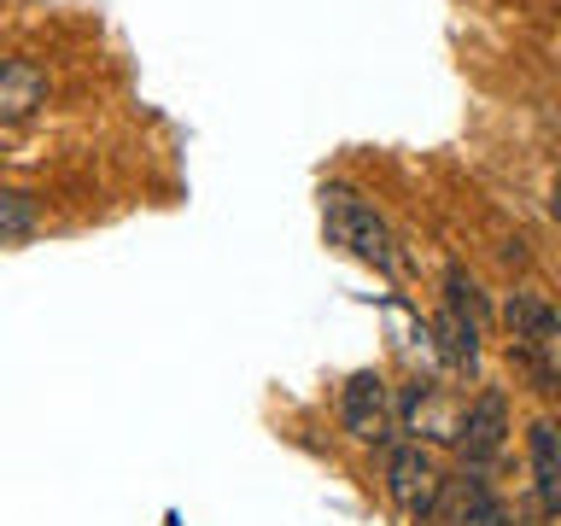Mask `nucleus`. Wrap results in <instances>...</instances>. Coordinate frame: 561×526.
<instances>
[{
	"instance_id": "obj_4",
	"label": "nucleus",
	"mask_w": 561,
	"mask_h": 526,
	"mask_svg": "<svg viewBox=\"0 0 561 526\" xmlns=\"http://www.w3.org/2000/svg\"><path fill=\"white\" fill-rule=\"evenodd\" d=\"M503 433H508L503 392H480V398H473V410H468V421H462V433H456V445H462L468 462H491V456L503 450Z\"/></svg>"
},
{
	"instance_id": "obj_3",
	"label": "nucleus",
	"mask_w": 561,
	"mask_h": 526,
	"mask_svg": "<svg viewBox=\"0 0 561 526\" xmlns=\"http://www.w3.org/2000/svg\"><path fill=\"white\" fill-rule=\"evenodd\" d=\"M386 491H392L398 508L427 515V503L438 498V468H433V456L421 450V445H398L392 462H386Z\"/></svg>"
},
{
	"instance_id": "obj_8",
	"label": "nucleus",
	"mask_w": 561,
	"mask_h": 526,
	"mask_svg": "<svg viewBox=\"0 0 561 526\" xmlns=\"http://www.w3.org/2000/svg\"><path fill=\"white\" fill-rule=\"evenodd\" d=\"M438 333H445V351H450L456 363H473V357H480V322H473V316H462V310L445 305V316H438Z\"/></svg>"
},
{
	"instance_id": "obj_2",
	"label": "nucleus",
	"mask_w": 561,
	"mask_h": 526,
	"mask_svg": "<svg viewBox=\"0 0 561 526\" xmlns=\"http://www.w3.org/2000/svg\"><path fill=\"white\" fill-rule=\"evenodd\" d=\"M340 421L351 438H363V445H380L386 433H392V392H386L380 375H351L345 392H340Z\"/></svg>"
},
{
	"instance_id": "obj_10",
	"label": "nucleus",
	"mask_w": 561,
	"mask_h": 526,
	"mask_svg": "<svg viewBox=\"0 0 561 526\" xmlns=\"http://www.w3.org/2000/svg\"><path fill=\"white\" fill-rule=\"evenodd\" d=\"M445 305L480 322V287H473V275H468V270H445Z\"/></svg>"
},
{
	"instance_id": "obj_9",
	"label": "nucleus",
	"mask_w": 561,
	"mask_h": 526,
	"mask_svg": "<svg viewBox=\"0 0 561 526\" xmlns=\"http://www.w3.org/2000/svg\"><path fill=\"white\" fill-rule=\"evenodd\" d=\"M35 228V199L18 187H0V240H18Z\"/></svg>"
},
{
	"instance_id": "obj_11",
	"label": "nucleus",
	"mask_w": 561,
	"mask_h": 526,
	"mask_svg": "<svg viewBox=\"0 0 561 526\" xmlns=\"http://www.w3.org/2000/svg\"><path fill=\"white\" fill-rule=\"evenodd\" d=\"M473 526H508V521L497 515V503H491V498H480V515H473Z\"/></svg>"
},
{
	"instance_id": "obj_5",
	"label": "nucleus",
	"mask_w": 561,
	"mask_h": 526,
	"mask_svg": "<svg viewBox=\"0 0 561 526\" xmlns=\"http://www.w3.org/2000/svg\"><path fill=\"white\" fill-rule=\"evenodd\" d=\"M47 105V77L30 59H0V123H24Z\"/></svg>"
},
{
	"instance_id": "obj_7",
	"label": "nucleus",
	"mask_w": 561,
	"mask_h": 526,
	"mask_svg": "<svg viewBox=\"0 0 561 526\" xmlns=\"http://www.w3.org/2000/svg\"><path fill=\"white\" fill-rule=\"evenodd\" d=\"M533 473H538L543 515H561V427L556 421H538L533 427Z\"/></svg>"
},
{
	"instance_id": "obj_12",
	"label": "nucleus",
	"mask_w": 561,
	"mask_h": 526,
	"mask_svg": "<svg viewBox=\"0 0 561 526\" xmlns=\"http://www.w3.org/2000/svg\"><path fill=\"white\" fill-rule=\"evenodd\" d=\"M556 217H561V193H556Z\"/></svg>"
},
{
	"instance_id": "obj_1",
	"label": "nucleus",
	"mask_w": 561,
	"mask_h": 526,
	"mask_svg": "<svg viewBox=\"0 0 561 526\" xmlns=\"http://www.w3.org/2000/svg\"><path fill=\"white\" fill-rule=\"evenodd\" d=\"M322 222L333 245H345L351 258L375 263V270H398V245H392V228L375 217V205H363L351 187H322Z\"/></svg>"
},
{
	"instance_id": "obj_6",
	"label": "nucleus",
	"mask_w": 561,
	"mask_h": 526,
	"mask_svg": "<svg viewBox=\"0 0 561 526\" xmlns=\"http://www.w3.org/2000/svg\"><path fill=\"white\" fill-rule=\"evenodd\" d=\"M503 322L515 328L520 345H556V340H561V310H550L538 293H508Z\"/></svg>"
}]
</instances>
